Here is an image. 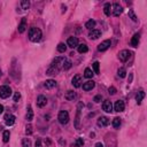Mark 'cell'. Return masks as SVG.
I'll return each instance as SVG.
<instances>
[{
  "label": "cell",
  "instance_id": "6da1fadb",
  "mask_svg": "<svg viewBox=\"0 0 147 147\" xmlns=\"http://www.w3.org/2000/svg\"><path fill=\"white\" fill-rule=\"evenodd\" d=\"M64 57H61V56H57V57H55L54 60L52 61V63H51V66H50V68L47 69V71H46V75H56L57 72L60 71V68H61V64L63 63V61H64Z\"/></svg>",
  "mask_w": 147,
  "mask_h": 147
},
{
  "label": "cell",
  "instance_id": "7a4b0ae2",
  "mask_svg": "<svg viewBox=\"0 0 147 147\" xmlns=\"http://www.w3.org/2000/svg\"><path fill=\"white\" fill-rule=\"evenodd\" d=\"M29 39L31 41H33V43H37V41H39L41 39V30L38 29V28H30L29 30Z\"/></svg>",
  "mask_w": 147,
  "mask_h": 147
},
{
  "label": "cell",
  "instance_id": "3957f363",
  "mask_svg": "<svg viewBox=\"0 0 147 147\" xmlns=\"http://www.w3.org/2000/svg\"><path fill=\"white\" fill-rule=\"evenodd\" d=\"M10 94H11V89L8 85H2V86H0V98L6 99V98H8Z\"/></svg>",
  "mask_w": 147,
  "mask_h": 147
},
{
  "label": "cell",
  "instance_id": "277c9868",
  "mask_svg": "<svg viewBox=\"0 0 147 147\" xmlns=\"http://www.w3.org/2000/svg\"><path fill=\"white\" fill-rule=\"evenodd\" d=\"M57 119H59V122L61 124H67L69 122V114L68 112H66V110H61V112L59 113V116H57Z\"/></svg>",
  "mask_w": 147,
  "mask_h": 147
},
{
  "label": "cell",
  "instance_id": "5b68a950",
  "mask_svg": "<svg viewBox=\"0 0 147 147\" xmlns=\"http://www.w3.org/2000/svg\"><path fill=\"white\" fill-rule=\"evenodd\" d=\"M131 54H132V53H131L130 51H128V50H123V51H121V52L118 53V59H119V61H122V62L128 61L129 57L131 56Z\"/></svg>",
  "mask_w": 147,
  "mask_h": 147
},
{
  "label": "cell",
  "instance_id": "8992f818",
  "mask_svg": "<svg viewBox=\"0 0 147 147\" xmlns=\"http://www.w3.org/2000/svg\"><path fill=\"white\" fill-rule=\"evenodd\" d=\"M110 45H112V40H109V39L103 40L102 43L98 45V51L99 52H105V51H107L110 47Z\"/></svg>",
  "mask_w": 147,
  "mask_h": 147
},
{
  "label": "cell",
  "instance_id": "52a82bcc",
  "mask_svg": "<svg viewBox=\"0 0 147 147\" xmlns=\"http://www.w3.org/2000/svg\"><path fill=\"white\" fill-rule=\"evenodd\" d=\"M82 107H84L82 102L78 103V107H77V114H76V118H75V128L78 129L79 128V115H80V110H82Z\"/></svg>",
  "mask_w": 147,
  "mask_h": 147
},
{
  "label": "cell",
  "instance_id": "ba28073f",
  "mask_svg": "<svg viewBox=\"0 0 147 147\" xmlns=\"http://www.w3.org/2000/svg\"><path fill=\"white\" fill-rule=\"evenodd\" d=\"M123 11V8L119 4H114L113 5V15L114 16H119Z\"/></svg>",
  "mask_w": 147,
  "mask_h": 147
},
{
  "label": "cell",
  "instance_id": "9c48e42d",
  "mask_svg": "<svg viewBox=\"0 0 147 147\" xmlns=\"http://www.w3.org/2000/svg\"><path fill=\"white\" fill-rule=\"evenodd\" d=\"M124 108H125V105H124V102L122 100H117L116 102H115V105H114L115 112L121 113V112H123V110H124Z\"/></svg>",
  "mask_w": 147,
  "mask_h": 147
},
{
  "label": "cell",
  "instance_id": "30bf717a",
  "mask_svg": "<svg viewBox=\"0 0 147 147\" xmlns=\"http://www.w3.org/2000/svg\"><path fill=\"white\" fill-rule=\"evenodd\" d=\"M46 105H47V98H46L45 95H39L38 98H37V106L43 108V107H45Z\"/></svg>",
  "mask_w": 147,
  "mask_h": 147
},
{
  "label": "cell",
  "instance_id": "8fae6325",
  "mask_svg": "<svg viewBox=\"0 0 147 147\" xmlns=\"http://www.w3.org/2000/svg\"><path fill=\"white\" fill-rule=\"evenodd\" d=\"M67 45L71 48H75L78 46V39L76 37H69L68 40H67Z\"/></svg>",
  "mask_w": 147,
  "mask_h": 147
},
{
  "label": "cell",
  "instance_id": "7c38bea8",
  "mask_svg": "<svg viewBox=\"0 0 147 147\" xmlns=\"http://www.w3.org/2000/svg\"><path fill=\"white\" fill-rule=\"evenodd\" d=\"M102 109L105 110L106 113H112L113 112V105L109 100H105L102 103Z\"/></svg>",
  "mask_w": 147,
  "mask_h": 147
},
{
  "label": "cell",
  "instance_id": "4fadbf2b",
  "mask_svg": "<svg viewBox=\"0 0 147 147\" xmlns=\"http://www.w3.org/2000/svg\"><path fill=\"white\" fill-rule=\"evenodd\" d=\"M94 86H95V83H94L93 80H87V82H85L84 84H83V90H84V91H91Z\"/></svg>",
  "mask_w": 147,
  "mask_h": 147
},
{
  "label": "cell",
  "instance_id": "5bb4252c",
  "mask_svg": "<svg viewBox=\"0 0 147 147\" xmlns=\"http://www.w3.org/2000/svg\"><path fill=\"white\" fill-rule=\"evenodd\" d=\"M109 124V118L106 116H101L98 118V125L99 126H107Z\"/></svg>",
  "mask_w": 147,
  "mask_h": 147
},
{
  "label": "cell",
  "instance_id": "9a60e30c",
  "mask_svg": "<svg viewBox=\"0 0 147 147\" xmlns=\"http://www.w3.org/2000/svg\"><path fill=\"white\" fill-rule=\"evenodd\" d=\"M100 36H101V31L100 30H96V29H92L89 33V37L91 39H98Z\"/></svg>",
  "mask_w": 147,
  "mask_h": 147
},
{
  "label": "cell",
  "instance_id": "2e32d148",
  "mask_svg": "<svg viewBox=\"0 0 147 147\" xmlns=\"http://www.w3.org/2000/svg\"><path fill=\"white\" fill-rule=\"evenodd\" d=\"M139 40H140V33H134L131 39V46L133 47H138L139 45Z\"/></svg>",
  "mask_w": 147,
  "mask_h": 147
},
{
  "label": "cell",
  "instance_id": "e0dca14e",
  "mask_svg": "<svg viewBox=\"0 0 147 147\" xmlns=\"http://www.w3.org/2000/svg\"><path fill=\"white\" fill-rule=\"evenodd\" d=\"M25 119H27L28 122H31L32 119H33V112H32V108L31 106H28L27 108V115H25Z\"/></svg>",
  "mask_w": 147,
  "mask_h": 147
},
{
  "label": "cell",
  "instance_id": "ac0fdd59",
  "mask_svg": "<svg viewBox=\"0 0 147 147\" xmlns=\"http://www.w3.org/2000/svg\"><path fill=\"white\" fill-rule=\"evenodd\" d=\"M44 86H45L47 90L54 89V87L56 86V82H55L54 79H47L45 83H44Z\"/></svg>",
  "mask_w": 147,
  "mask_h": 147
},
{
  "label": "cell",
  "instance_id": "d6986e66",
  "mask_svg": "<svg viewBox=\"0 0 147 147\" xmlns=\"http://www.w3.org/2000/svg\"><path fill=\"white\" fill-rule=\"evenodd\" d=\"M25 29H27V18L23 17L22 21H21V23L18 24V32H20V33H23V32L25 31Z\"/></svg>",
  "mask_w": 147,
  "mask_h": 147
},
{
  "label": "cell",
  "instance_id": "ffe728a7",
  "mask_svg": "<svg viewBox=\"0 0 147 147\" xmlns=\"http://www.w3.org/2000/svg\"><path fill=\"white\" fill-rule=\"evenodd\" d=\"M5 119H6V125H8V126H11L15 123V116H14V115H6Z\"/></svg>",
  "mask_w": 147,
  "mask_h": 147
},
{
  "label": "cell",
  "instance_id": "44dd1931",
  "mask_svg": "<svg viewBox=\"0 0 147 147\" xmlns=\"http://www.w3.org/2000/svg\"><path fill=\"white\" fill-rule=\"evenodd\" d=\"M80 83H82V77H80L79 75H76L75 77L72 78V80H71V84H72L75 87H79Z\"/></svg>",
  "mask_w": 147,
  "mask_h": 147
},
{
  "label": "cell",
  "instance_id": "7402d4cb",
  "mask_svg": "<svg viewBox=\"0 0 147 147\" xmlns=\"http://www.w3.org/2000/svg\"><path fill=\"white\" fill-rule=\"evenodd\" d=\"M145 98V92L144 91H139L137 93V95H136V101H137L138 105H140L142 101V99Z\"/></svg>",
  "mask_w": 147,
  "mask_h": 147
},
{
  "label": "cell",
  "instance_id": "603a6c76",
  "mask_svg": "<svg viewBox=\"0 0 147 147\" xmlns=\"http://www.w3.org/2000/svg\"><path fill=\"white\" fill-rule=\"evenodd\" d=\"M64 98L67 99V100H74V99L76 98V92L74 91H68L66 93V95H64Z\"/></svg>",
  "mask_w": 147,
  "mask_h": 147
},
{
  "label": "cell",
  "instance_id": "cb8c5ba5",
  "mask_svg": "<svg viewBox=\"0 0 147 147\" xmlns=\"http://www.w3.org/2000/svg\"><path fill=\"white\" fill-rule=\"evenodd\" d=\"M121 124H122V121L119 117H115V118L113 119V126H114L115 129H119Z\"/></svg>",
  "mask_w": 147,
  "mask_h": 147
},
{
  "label": "cell",
  "instance_id": "d4e9b609",
  "mask_svg": "<svg viewBox=\"0 0 147 147\" xmlns=\"http://www.w3.org/2000/svg\"><path fill=\"white\" fill-rule=\"evenodd\" d=\"M77 48H78V52L79 53H86L87 51H89V47H87V45H85V44H80V45H78L77 46Z\"/></svg>",
  "mask_w": 147,
  "mask_h": 147
},
{
  "label": "cell",
  "instance_id": "484cf974",
  "mask_svg": "<svg viewBox=\"0 0 147 147\" xmlns=\"http://www.w3.org/2000/svg\"><path fill=\"white\" fill-rule=\"evenodd\" d=\"M95 27V21L94 20H89L86 23H85V28L89 30H92V28Z\"/></svg>",
  "mask_w": 147,
  "mask_h": 147
},
{
  "label": "cell",
  "instance_id": "4316f807",
  "mask_svg": "<svg viewBox=\"0 0 147 147\" xmlns=\"http://www.w3.org/2000/svg\"><path fill=\"white\" fill-rule=\"evenodd\" d=\"M83 145H84L83 138H77V139H76V142L71 145V147H83Z\"/></svg>",
  "mask_w": 147,
  "mask_h": 147
},
{
  "label": "cell",
  "instance_id": "83f0119b",
  "mask_svg": "<svg viewBox=\"0 0 147 147\" xmlns=\"http://www.w3.org/2000/svg\"><path fill=\"white\" fill-rule=\"evenodd\" d=\"M71 66H72V63H71L70 60H64L63 63H62V68H63L64 70H68V69H70Z\"/></svg>",
  "mask_w": 147,
  "mask_h": 147
},
{
  "label": "cell",
  "instance_id": "f1b7e54d",
  "mask_svg": "<svg viewBox=\"0 0 147 147\" xmlns=\"http://www.w3.org/2000/svg\"><path fill=\"white\" fill-rule=\"evenodd\" d=\"M110 9H112V6H110L109 2H107V4L105 5V7H103V11H105V14L107 16L110 15Z\"/></svg>",
  "mask_w": 147,
  "mask_h": 147
},
{
  "label": "cell",
  "instance_id": "f546056e",
  "mask_svg": "<svg viewBox=\"0 0 147 147\" xmlns=\"http://www.w3.org/2000/svg\"><path fill=\"white\" fill-rule=\"evenodd\" d=\"M66 50H67V45H66V44L60 43L59 45H57V51H59L60 53H64V52H66Z\"/></svg>",
  "mask_w": 147,
  "mask_h": 147
},
{
  "label": "cell",
  "instance_id": "4dcf8cb0",
  "mask_svg": "<svg viewBox=\"0 0 147 147\" xmlns=\"http://www.w3.org/2000/svg\"><path fill=\"white\" fill-rule=\"evenodd\" d=\"M22 147H31V140L29 138H24L22 140Z\"/></svg>",
  "mask_w": 147,
  "mask_h": 147
},
{
  "label": "cell",
  "instance_id": "1f68e13d",
  "mask_svg": "<svg viewBox=\"0 0 147 147\" xmlns=\"http://www.w3.org/2000/svg\"><path fill=\"white\" fill-rule=\"evenodd\" d=\"M92 76H93V71L91 70L90 68H86L84 71V77L86 78H92Z\"/></svg>",
  "mask_w": 147,
  "mask_h": 147
},
{
  "label": "cell",
  "instance_id": "d6a6232c",
  "mask_svg": "<svg viewBox=\"0 0 147 147\" xmlns=\"http://www.w3.org/2000/svg\"><path fill=\"white\" fill-rule=\"evenodd\" d=\"M9 136H10L9 131H4V134H2V141L8 142L9 141Z\"/></svg>",
  "mask_w": 147,
  "mask_h": 147
},
{
  "label": "cell",
  "instance_id": "836d02e7",
  "mask_svg": "<svg viewBox=\"0 0 147 147\" xmlns=\"http://www.w3.org/2000/svg\"><path fill=\"white\" fill-rule=\"evenodd\" d=\"M129 16H130V18L133 21V22H137V21H138V18H137V16H136L133 9H130V10H129Z\"/></svg>",
  "mask_w": 147,
  "mask_h": 147
},
{
  "label": "cell",
  "instance_id": "e575fe53",
  "mask_svg": "<svg viewBox=\"0 0 147 147\" xmlns=\"http://www.w3.org/2000/svg\"><path fill=\"white\" fill-rule=\"evenodd\" d=\"M21 6H22V9H28L30 7V2L28 0H22L21 1Z\"/></svg>",
  "mask_w": 147,
  "mask_h": 147
},
{
  "label": "cell",
  "instance_id": "d590c367",
  "mask_svg": "<svg viewBox=\"0 0 147 147\" xmlns=\"http://www.w3.org/2000/svg\"><path fill=\"white\" fill-rule=\"evenodd\" d=\"M117 74H118V76L121 78H124L126 76V71H125V69H124V68H119L118 71H117Z\"/></svg>",
  "mask_w": 147,
  "mask_h": 147
},
{
  "label": "cell",
  "instance_id": "8d00e7d4",
  "mask_svg": "<svg viewBox=\"0 0 147 147\" xmlns=\"http://www.w3.org/2000/svg\"><path fill=\"white\" fill-rule=\"evenodd\" d=\"M92 67H93V71L95 74H99V67H100V63H99L98 61H95L93 64H92Z\"/></svg>",
  "mask_w": 147,
  "mask_h": 147
},
{
  "label": "cell",
  "instance_id": "74e56055",
  "mask_svg": "<svg viewBox=\"0 0 147 147\" xmlns=\"http://www.w3.org/2000/svg\"><path fill=\"white\" fill-rule=\"evenodd\" d=\"M20 98H21V93L20 92H15V94H14V101L17 102V101L20 100Z\"/></svg>",
  "mask_w": 147,
  "mask_h": 147
},
{
  "label": "cell",
  "instance_id": "f35d334b",
  "mask_svg": "<svg viewBox=\"0 0 147 147\" xmlns=\"http://www.w3.org/2000/svg\"><path fill=\"white\" fill-rule=\"evenodd\" d=\"M25 129H27V130H25V133H27V134H31L32 133V126L29 124V125H27Z\"/></svg>",
  "mask_w": 147,
  "mask_h": 147
},
{
  "label": "cell",
  "instance_id": "ab89813d",
  "mask_svg": "<svg viewBox=\"0 0 147 147\" xmlns=\"http://www.w3.org/2000/svg\"><path fill=\"white\" fill-rule=\"evenodd\" d=\"M101 100H102V96H101L100 94H98V95H95V96L93 98V101H94V102H100Z\"/></svg>",
  "mask_w": 147,
  "mask_h": 147
},
{
  "label": "cell",
  "instance_id": "60d3db41",
  "mask_svg": "<svg viewBox=\"0 0 147 147\" xmlns=\"http://www.w3.org/2000/svg\"><path fill=\"white\" fill-rule=\"evenodd\" d=\"M108 91H109V94H112V95H114V94L116 93V89H115L114 86H110Z\"/></svg>",
  "mask_w": 147,
  "mask_h": 147
},
{
  "label": "cell",
  "instance_id": "b9f144b4",
  "mask_svg": "<svg viewBox=\"0 0 147 147\" xmlns=\"http://www.w3.org/2000/svg\"><path fill=\"white\" fill-rule=\"evenodd\" d=\"M34 147H43V145H41V140L38 139L36 141V144H34Z\"/></svg>",
  "mask_w": 147,
  "mask_h": 147
},
{
  "label": "cell",
  "instance_id": "7bdbcfd3",
  "mask_svg": "<svg viewBox=\"0 0 147 147\" xmlns=\"http://www.w3.org/2000/svg\"><path fill=\"white\" fill-rule=\"evenodd\" d=\"M132 79H133V74H130V76H129V84L132 83Z\"/></svg>",
  "mask_w": 147,
  "mask_h": 147
},
{
  "label": "cell",
  "instance_id": "ee69618b",
  "mask_svg": "<svg viewBox=\"0 0 147 147\" xmlns=\"http://www.w3.org/2000/svg\"><path fill=\"white\" fill-rule=\"evenodd\" d=\"M95 147H103L102 142H96V144H95Z\"/></svg>",
  "mask_w": 147,
  "mask_h": 147
},
{
  "label": "cell",
  "instance_id": "f6af8a7d",
  "mask_svg": "<svg viewBox=\"0 0 147 147\" xmlns=\"http://www.w3.org/2000/svg\"><path fill=\"white\" fill-rule=\"evenodd\" d=\"M2 112H4V106L0 105V114H2Z\"/></svg>",
  "mask_w": 147,
  "mask_h": 147
},
{
  "label": "cell",
  "instance_id": "bcb514c9",
  "mask_svg": "<svg viewBox=\"0 0 147 147\" xmlns=\"http://www.w3.org/2000/svg\"><path fill=\"white\" fill-rule=\"evenodd\" d=\"M66 10H67V7L66 6H62V13H64Z\"/></svg>",
  "mask_w": 147,
  "mask_h": 147
},
{
  "label": "cell",
  "instance_id": "7dc6e473",
  "mask_svg": "<svg viewBox=\"0 0 147 147\" xmlns=\"http://www.w3.org/2000/svg\"><path fill=\"white\" fill-rule=\"evenodd\" d=\"M60 144H62V145H64V144H66V141H63V140H60Z\"/></svg>",
  "mask_w": 147,
  "mask_h": 147
},
{
  "label": "cell",
  "instance_id": "c3c4849f",
  "mask_svg": "<svg viewBox=\"0 0 147 147\" xmlns=\"http://www.w3.org/2000/svg\"><path fill=\"white\" fill-rule=\"evenodd\" d=\"M1 75H2V72H1V71H0V77H1Z\"/></svg>",
  "mask_w": 147,
  "mask_h": 147
}]
</instances>
